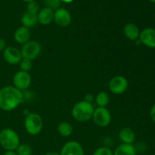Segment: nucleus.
<instances>
[{
	"instance_id": "obj_1",
	"label": "nucleus",
	"mask_w": 155,
	"mask_h": 155,
	"mask_svg": "<svg viewBox=\"0 0 155 155\" xmlns=\"http://www.w3.org/2000/svg\"><path fill=\"white\" fill-rule=\"evenodd\" d=\"M23 93L15 86H7L0 89V109L5 111L15 110L23 102Z\"/></svg>"
},
{
	"instance_id": "obj_2",
	"label": "nucleus",
	"mask_w": 155,
	"mask_h": 155,
	"mask_svg": "<svg viewBox=\"0 0 155 155\" xmlns=\"http://www.w3.org/2000/svg\"><path fill=\"white\" fill-rule=\"evenodd\" d=\"M95 108L92 103L86 101H80L74 104L71 110V114L79 122H86L92 117Z\"/></svg>"
},
{
	"instance_id": "obj_3",
	"label": "nucleus",
	"mask_w": 155,
	"mask_h": 155,
	"mask_svg": "<svg viewBox=\"0 0 155 155\" xmlns=\"http://www.w3.org/2000/svg\"><path fill=\"white\" fill-rule=\"evenodd\" d=\"M0 145L6 151H15L20 145V138L14 130L6 128L0 132Z\"/></svg>"
},
{
	"instance_id": "obj_4",
	"label": "nucleus",
	"mask_w": 155,
	"mask_h": 155,
	"mask_svg": "<svg viewBox=\"0 0 155 155\" xmlns=\"http://www.w3.org/2000/svg\"><path fill=\"white\" fill-rule=\"evenodd\" d=\"M24 127L28 134L36 136L41 133L43 127V120L36 113H29L24 120Z\"/></svg>"
},
{
	"instance_id": "obj_5",
	"label": "nucleus",
	"mask_w": 155,
	"mask_h": 155,
	"mask_svg": "<svg viewBox=\"0 0 155 155\" xmlns=\"http://www.w3.org/2000/svg\"><path fill=\"white\" fill-rule=\"evenodd\" d=\"M21 55L23 58L33 61L38 58L41 52V45L34 40L28 41L22 45L21 48Z\"/></svg>"
},
{
	"instance_id": "obj_6",
	"label": "nucleus",
	"mask_w": 155,
	"mask_h": 155,
	"mask_svg": "<svg viewBox=\"0 0 155 155\" xmlns=\"http://www.w3.org/2000/svg\"><path fill=\"white\" fill-rule=\"evenodd\" d=\"M92 119L96 125L100 127H106L111 121V114L106 107H98L94 110Z\"/></svg>"
},
{
	"instance_id": "obj_7",
	"label": "nucleus",
	"mask_w": 155,
	"mask_h": 155,
	"mask_svg": "<svg viewBox=\"0 0 155 155\" xmlns=\"http://www.w3.org/2000/svg\"><path fill=\"white\" fill-rule=\"evenodd\" d=\"M109 89L115 95H120L127 90L129 86L128 80L124 76H115L109 82Z\"/></svg>"
},
{
	"instance_id": "obj_8",
	"label": "nucleus",
	"mask_w": 155,
	"mask_h": 155,
	"mask_svg": "<svg viewBox=\"0 0 155 155\" xmlns=\"http://www.w3.org/2000/svg\"><path fill=\"white\" fill-rule=\"evenodd\" d=\"M31 81L30 74L28 72H24L22 71H18L13 77L14 86L21 92L30 87Z\"/></svg>"
},
{
	"instance_id": "obj_9",
	"label": "nucleus",
	"mask_w": 155,
	"mask_h": 155,
	"mask_svg": "<svg viewBox=\"0 0 155 155\" xmlns=\"http://www.w3.org/2000/svg\"><path fill=\"white\" fill-rule=\"evenodd\" d=\"M3 58L9 64H18L23 58L21 50L14 46L6 47L3 50Z\"/></svg>"
},
{
	"instance_id": "obj_10",
	"label": "nucleus",
	"mask_w": 155,
	"mask_h": 155,
	"mask_svg": "<svg viewBox=\"0 0 155 155\" xmlns=\"http://www.w3.org/2000/svg\"><path fill=\"white\" fill-rule=\"evenodd\" d=\"M142 44L150 48H155V29L147 27L140 31L139 37Z\"/></svg>"
},
{
	"instance_id": "obj_11",
	"label": "nucleus",
	"mask_w": 155,
	"mask_h": 155,
	"mask_svg": "<svg viewBox=\"0 0 155 155\" xmlns=\"http://www.w3.org/2000/svg\"><path fill=\"white\" fill-rule=\"evenodd\" d=\"M59 154L60 155H84V149L79 142L70 141L64 145Z\"/></svg>"
},
{
	"instance_id": "obj_12",
	"label": "nucleus",
	"mask_w": 155,
	"mask_h": 155,
	"mask_svg": "<svg viewBox=\"0 0 155 155\" xmlns=\"http://www.w3.org/2000/svg\"><path fill=\"white\" fill-rule=\"evenodd\" d=\"M71 15L64 8H58L54 12V21L58 25L67 27L71 22Z\"/></svg>"
},
{
	"instance_id": "obj_13",
	"label": "nucleus",
	"mask_w": 155,
	"mask_h": 155,
	"mask_svg": "<svg viewBox=\"0 0 155 155\" xmlns=\"http://www.w3.org/2000/svg\"><path fill=\"white\" fill-rule=\"evenodd\" d=\"M37 18L42 25H48L54 21V11L50 8H43L38 12Z\"/></svg>"
},
{
	"instance_id": "obj_14",
	"label": "nucleus",
	"mask_w": 155,
	"mask_h": 155,
	"mask_svg": "<svg viewBox=\"0 0 155 155\" xmlns=\"http://www.w3.org/2000/svg\"><path fill=\"white\" fill-rule=\"evenodd\" d=\"M14 39L19 44H25L30 39V30L29 28L25 27H20L15 30V34H14Z\"/></svg>"
},
{
	"instance_id": "obj_15",
	"label": "nucleus",
	"mask_w": 155,
	"mask_h": 155,
	"mask_svg": "<svg viewBox=\"0 0 155 155\" xmlns=\"http://www.w3.org/2000/svg\"><path fill=\"white\" fill-rule=\"evenodd\" d=\"M124 33L128 39L131 41H136L139 39L140 30L138 26H136L135 24L129 23L124 27Z\"/></svg>"
},
{
	"instance_id": "obj_16",
	"label": "nucleus",
	"mask_w": 155,
	"mask_h": 155,
	"mask_svg": "<svg viewBox=\"0 0 155 155\" xmlns=\"http://www.w3.org/2000/svg\"><path fill=\"white\" fill-rule=\"evenodd\" d=\"M119 138L124 144L133 145L136 141V134L132 129L125 127L120 131Z\"/></svg>"
},
{
	"instance_id": "obj_17",
	"label": "nucleus",
	"mask_w": 155,
	"mask_h": 155,
	"mask_svg": "<svg viewBox=\"0 0 155 155\" xmlns=\"http://www.w3.org/2000/svg\"><path fill=\"white\" fill-rule=\"evenodd\" d=\"M21 24H23V27H25L27 28L30 29V27H33L38 22L37 14H33L30 12H25L21 16Z\"/></svg>"
},
{
	"instance_id": "obj_18",
	"label": "nucleus",
	"mask_w": 155,
	"mask_h": 155,
	"mask_svg": "<svg viewBox=\"0 0 155 155\" xmlns=\"http://www.w3.org/2000/svg\"><path fill=\"white\" fill-rule=\"evenodd\" d=\"M114 155H137V151L133 145L122 143L115 149Z\"/></svg>"
},
{
	"instance_id": "obj_19",
	"label": "nucleus",
	"mask_w": 155,
	"mask_h": 155,
	"mask_svg": "<svg viewBox=\"0 0 155 155\" xmlns=\"http://www.w3.org/2000/svg\"><path fill=\"white\" fill-rule=\"evenodd\" d=\"M58 133L63 137H68L73 133V127L68 122H61L58 126Z\"/></svg>"
},
{
	"instance_id": "obj_20",
	"label": "nucleus",
	"mask_w": 155,
	"mask_h": 155,
	"mask_svg": "<svg viewBox=\"0 0 155 155\" xmlns=\"http://www.w3.org/2000/svg\"><path fill=\"white\" fill-rule=\"evenodd\" d=\"M95 102L98 107H106L109 102V95L105 92H100L95 98Z\"/></svg>"
},
{
	"instance_id": "obj_21",
	"label": "nucleus",
	"mask_w": 155,
	"mask_h": 155,
	"mask_svg": "<svg viewBox=\"0 0 155 155\" xmlns=\"http://www.w3.org/2000/svg\"><path fill=\"white\" fill-rule=\"evenodd\" d=\"M18 155H32V148L27 144H20L15 150Z\"/></svg>"
},
{
	"instance_id": "obj_22",
	"label": "nucleus",
	"mask_w": 155,
	"mask_h": 155,
	"mask_svg": "<svg viewBox=\"0 0 155 155\" xmlns=\"http://www.w3.org/2000/svg\"><path fill=\"white\" fill-rule=\"evenodd\" d=\"M19 67L21 71H24V72H29L32 69L33 63H32V61L29 60V59L22 58L19 63Z\"/></svg>"
},
{
	"instance_id": "obj_23",
	"label": "nucleus",
	"mask_w": 155,
	"mask_h": 155,
	"mask_svg": "<svg viewBox=\"0 0 155 155\" xmlns=\"http://www.w3.org/2000/svg\"><path fill=\"white\" fill-rule=\"evenodd\" d=\"M27 12H30L33 14H38L39 12V5L36 1L30 2L27 3Z\"/></svg>"
},
{
	"instance_id": "obj_24",
	"label": "nucleus",
	"mask_w": 155,
	"mask_h": 155,
	"mask_svg": "<svg viewBox=\"0 0 155 155\" xmlns=\"http://www.w3.org/2000/svg\"><path fill=\"white\" fill-rule=\"evenodd\" d=\"M92 155H114V152L107 147H100L94 151Z\"/></svg>"
},
{
	"instance_id": "obj_25",
	"label": "nucleus",
	"mask_w": 155,
	"mask_h": 155,
	"mask_svg": "<svg viewBox=\"0 0 155 155\" xmlns=\"http://www.w3.org/2000/svg\"><path fill=\"white\" fill-rule=\"evenodd\" d=\"M47 7L53 9H58L61 5L60 0H44Z\"/></svg>"
},
{
	"instance_id": "obj_26",
	"label": "nucleus",
	"mask_w": 155,
	"mask_h": 155,
	"mask_svg": "<svg viewBox=\"0 0 155 155\" xmlns=\"http://www.w3.org/2000/svg\"><path fill=\"white\" fill-rule=\"evenodd\" d=\"M94 100H95V97H94V95H92V94H87V95H86V96H85L84 101H87V102L92 103Z\"/></svg>"
},
{
	"instance_id": "obj_27",
	"label": "nucleus",
	"mask_w": 155,
	"mask_h": 155,
	"mask_svg": "<svg viewBox=\"0 0 155 155\" xmlns=\"http://www.w3.org/2000/svg\"><path fill=\"white\" fill-rule=\"evenodd\" d=\"M150 117H151V120L155 123V104L151 107V110H150Z\"/></svg>"
},
{
	"instance_id": "obj_28",
	"label": "nucleus",
	"mask_w": 155,
	"mask_h": 155,
	"mask_svg": "<svg viewBox=\"0 0 155 155\" xmlns=\"http://www.w3.org/2000/svg\"><path fill=\"white\" fill-rule=\"evenodd\" d=\"M5 45H6L5 41L3 39H2V38H0V51L4 50L5 48H6Z\"/></svg>"
},
{
	"instance_id": "obj_29",
	"label": "nucleus",
	"mask_w": 155,
	"mask_h": 155,
	"mask_svg": "<svg viewBox=\"0 0 155 155\" xmlns=\"http://www.w3.org/2000/svg\"><path fill=\"white\" fill-rule=\"evenodd\" d=\"M3 155H18L15 151H6Z\"/></svg>"
},
{
	"instance_id": "obj_30",
	"label": "nucleus",
	"mask_w": 155,
	"mask_h": 155,
	"mask_svg": "<svg viewBox=\"0 0 155 155\" xmlns=\"http://www.w3.org/2000/svg\"><path fill=\"white\" fill-rule=\"evenodd\" d=\"M45 155H60V154L58 152H56V151H48L47 153H45Z\"/></svg>"
},
{
	"instance_id": "obj_31",
	"label": "nucleus",
	"mask_w": 155,
	"mask_h": 155,
	"mask_svg": "<svg viewBox=\"0 0 155 155\" xmlns=\"http://www.w3.org/2000/svg\"><path fill=\"white\" fill-rule=\"evenodd\" d=\"M61 2H63L65 3H71L72 2H74V0H60Z\"/></svg>"
},
{
	"instance_id": "obj_32",
	"label": "nucleus",
	"mask_w": 155,
	"mask_h": 155,
	"mask_svg": "<svg viewBox=\"0 0 155 155\" xmlns=\"http://www.w3.org/2000/svg\"><path fill=\"white\" fill-rule=\"evenodd\" d=\"M21 1L23 2H33V1H35V0H21Z\"/></svg>"
},
{
	"instance_id": "obj_33",
	"label": "nucleus",
	"mask_w": 155,
	"mask_h": 155,
	"mask_svg": "<svg viewBox=\"0 0 155 155\" xmlns=\"http://www.w3.org/2000/svg\"><path fill=\"white\" fill-rule=\"evenodd\" d=\"M148 1H150V2H151L154 3V4H155V0H148Z\"/></svg>"
},
{
	"instance_id": "obj_34",
	"label": "nucleus",
	"mask_w": 155,
	"mask_h": 155,
	"mask_svg": "<svg viewBox=\"0 0 155 155\" xmlns=\"http://www.w3.org/2000/svg\"><path fill=\"white\" fill-rule=\"evenodd\" d=\"M154 155H155V154H154Z\"/></svg>"
}]
</instances>
